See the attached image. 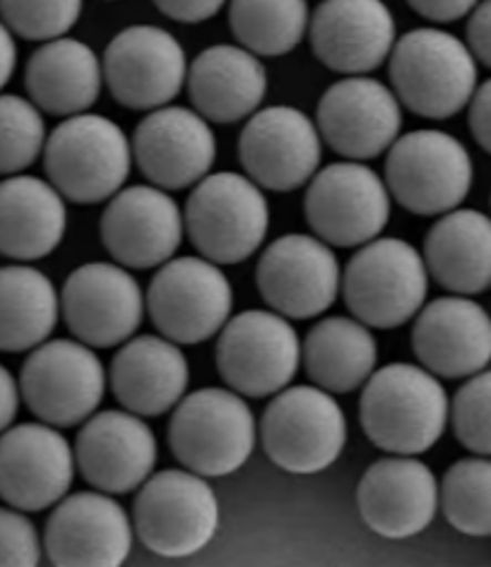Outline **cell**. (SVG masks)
Listing matches in <instances>:
<instances>
[{
    "label": "cell",
    "instance_id": "obj_1",
    "mask_svg": "<svg viewBox=\"0 0 491 567\" xmlns=\"http://www.w3.org/2000/svg\"><path fill=\"white\" fill-rule=\"evenodd\" d=\"M451 419L439 375L415 363H388L364 382L359 421L369 441L390 455H422L441 441Z\"/></svg>",
    "mask_w": 491,
    "mask_h": 567
},
{
    "label": "cell",
    "instance_id": "obj_2",
    "mask_svg": "<svg viewBox=\"0 0 491 567\" xmlns=\"http://www.w3.org/2000/svg\"><path fill=\"white\" fill-rule=\"evenodd\" d=\"M392 92L417 116L443 121L470 106L477 90V59L456 34L419 27L390 51Z\"/></svg>",
    "mask_w": 491,
    "mask_h": 567
},
{
    "label": "cell",
    "instance_id": "obj_3",
    "mask_svg": "<svg viewBox=\"0 0 491 567\" xmlns=\"http://www.w3.org/2000/svg\"><path fill=\"white\" fill-rule=\"evenodd\" d=\"M44 166L65 200L100 205L111 200L131 176L133 145L111 118L88 111L75 113L47 137Z\"/></svg>",
    "mask_w": 491,
    "mask_h": 567
},
{
    "label": "cell",
    "instance_id": "obj_4",
    "mask_svg": "<svg viewBox=\"0 0 491 567\" xmlns=\"http://www.w3.org/2000/svg\"><path fill=\"white\" fill-rule=\"evenodd\" d=\"M256 416L244 394L203 388L174 406L170 447L186 470L205 478L229 476L254 455Z\"/></svg>",
    "mask_w": 491,
    "mask_h": 567
},
{
    "label": "cell",
    "instance_id": "obj_5",
    "mask_svg": "<svg viewBox=\"0 0 491 567\" xmlns=\"http://www.w3.org/2000/svg\"><path fill=\"white\" fill-rule=\"evenodd\" d=\"M186 231L203 258L238 265L258 252L270 229V205L250 176L207 174L186 203Z\"/></svg>",
    "mask_w": 491,
    "mask_h": 567
},
{
    "label": "cell",
    "instance_id": "obj_6",
    "mask_svg": "<svg viewBox=\"0 0 491 567\" xmlns=\"http://www.w3.org/2000/svg\"><path fill=\"white\" fill-rule=\"evenodd\" d=\"M427 293V262L402 238L378 236L364 244L342 275L349 313L374 330H396L417 318Z\"/></svg>",
    "mask_w": 491,
    "mask_h": 567
},
{
    "label": "cell",
    "instance_id": "obj_7",
    "mask_svg": "<svg viewBox=\"0 0 491 567\" xmlns=\"http://www.w3.org/2000/svg\"><path fill=\"white\" fill-rule=\"evenodd\" d=\"M260 443L275 466L289 474H318L338 462L347 443V419L333 392L297 385L273 394L263 411Z\"/></svg>",
    "mask_w": 491,
    "mask_h": 567
},
{
    "label": "cell",
    "instance_id": "obj_8",
    "mask_svg": "<svg viewBox=\"0 0 491 567\" xmlns=\"http://www.w3.org/2000/svg\"><path fill=\"white\" fill-rule=\"evenodd\" d=\"M468 147L443 131H412L392 142L386 159L390 197L417 217H441L472 188Z\"/></svg>",
    "mask_w": 491,
    "mask_h": 567
},
{
    "label": "cell",
    "instance_id": "obj_9",
    "mask_svg": "<svg viewBox=\"0 0 491 567\" xmlns=\"http://www.w3.org/2000/svg\"><path fill=\"white\" fill-rule=\"evenodd\" d=\"M135 532L162 558H188L203 550L219 527V503L205 476L166 470L147 478L133 509Z\"/></svg>",
    "mask_w": 491,
    "mask_h": 567
},
{
    "label": "cell",
    "instance_id": "obj_10",
    "mask_svg": "<svg viewBox=\"0 0 491 567\" xmlns=\"http://www.w3.org/2000/svg\"><path fill=\"white\" fill-rule=\"evenodd\" d=\"M104 392V365L80 339H51L34 347L20 373L24 404L55 429L85 423L102 404Z\"/></svg>",
    "mask_w": 491,
    "mask_h": 567
},
{
    "label": "cell",
    "instance_id": "obj_11",
    "mask_svg": "<svg viewBox=\"0 0 491 567\" xmlns=\"http://www.w3.org/2000/svg\"><path fill=\"white\" fill-rule=\"evenodd\" d=\"M150 318L176 344H203L222 332L234 291L219 265L207 258L166 260L147 291Z\"/></svg>",
    "mask_w": 491,
    "mask_h": 567
},
{
    "label": "cell",
    "instance_id": "obj_12",
    "mask_svg": "<svg viewBox=\"0 0 491 567\" xmlns=\"http://www.w3.org/2000/svg\"><path fill=\"white\" fill-rule=\"evenodd\" d=\"M301 363V342L285 316L246 310L227 320L217 339V368L227 385L263 400L285 390Z\"/></svg>",
    "mask_w": 491,
    "mask_h": 567
},
{
    "label": "cell",
    "instance_id": "obj_13",
    "mask_svg": "<svg viewBox=\"0 0 491 567\" xmlns=\"http://www.w3.org/2000/svg\"><path fill=\"white\" fill-rule=\"evenodd\" d=\"M304 212L320 240L355 248L383 234L390 219V190L371 166L338 162L308 181Z\"/></svg>",
    "mask_w": 491,
    "mask_h": 567
},
{
    "label": "cell",
    "instance_id": "obj_14",
    "mask_svg": "<svg viewBox=\"0 0 491 567\" xmlns=\"http://www.w3.org/2000/svg\"><path fill=\"white\" fill-rule=\"evenodd\" d=\"M102 68L111 96L133 111L174 102L188 78L184 47L174 34L152 24L129 27L111 39Z\"/></svg>",
    "mask_w": 491,
    "mask_h": 567
},
{
    "label": "cell",
    "instance_id": "obj_15",
    "mask_svg": "<svg viewBox=\"0 0 491 567\" xmlns=\"http://www.w3.org/2000/svg\"><path fill=\"white\" fill-rule=\"evenodd\" d=\"M256 281L263 301L275 313L311 320L338 301L342 275L326 240L287 234L273 240L260 255Z\"/></svg>",
    "mask_w": 491,
    "mask_h": 567
},
{
    "label": "cell",
    "instance_id": "obj_16",
    "mask_svg": "<svg viewBox=\"0 0 491 567\" xmlns=\"http://www.w3.org/2000/svg\"><path fill=\"white\" fill-rule=\"evenodd\" d=\"M145 293L121 265L88 262L63 284L61 313L80 342L92 349L119 347L137 332L145 318Z\"/></svg>",
    "mask_w": 491,
    "mask_h": 567
},
{
    "label": "cell",
    "instance_id": "obj_17",
    "mask_svg": "<svg viewBox=\"0 0 491 567\" xmlns=\"http://www.w3.org/2000/svg\"><path fill=\"white\" fill-rule=\"evenodd\" d=\"M318 125L294 106H268L248 116L238 137V159L260 188L289 193L306 186L320 166Z\"/></svg>",
    "mask_w": 491,
    "mask_h": 567
},
{
    "label": "cell",
    "instance_id": "obj_18",
    "mask_svg": "<svg viewBox=\"0 0 491 567\" xmlns=\"http://www.w3.org/2000/svg\"><path fill=\"white\" fill-rule=\"evenodd\" d=\"M320 137L345 159L381 157L400 137L398 94L367 75H347L320 96L316 111Z\"/></svg>",
    "mask_w": 491,
    "mask_h": 567
},
{
    "label": "cell",
    "instance_id": "obj_19",
    "mask_svg": "<svg viewBox=\"0 0 491 567\" xmlns=\"http://www.w3.org/2000/svg\"><path fill=\"white\" fill-rule=\"evenodd\" d=\"M75 452L49 423H20L0 433V498L22 513H41L65 498Z\"/></svg>",
    "mask_w": 491,
    "mask_h": 567
},
{
    "label": "cell",
    "instance_id": "obj_20",
    "mask_svg": "<svg viewBox=\"0 0 491 567\" xmlns=\"http://www.w3.org/2000/svg\"><path fill=\"white\" fill-rule=\"evenodd\" d=\"M133 159L152 186L184 190L203 181L217 159V142L207 118L186 106H160L140 121Z\"/></svg>",
    "mask_w": 491,
    "mask_h": 567
},
{
    "label": "cell",
    "instance_id": "obj_21",
    "mask_svg": "<svg viewBox=\"0 0 491 567\" xmlns=\"http://www.w3.org/2000/svg\"><path fill=\"white\" fill-rule=\"evenodd\" d=\"M47 556L61 567H116L131 556L133 524L109 493L68 495L47 522Z\"/></svg>",
    "mask_w": 491,
    "mask_h": 567
},
{
    "label": "cell",
    "instance_id": "obj_22",
    "mask_svg": "<svg viewBox=\"0 0 491 567\" xmlns=\"http://www.w3.org/2000/svg\"><path fill=\"white\" fill-rule=\"evenodd\" d=\"M184 231V215L160 186L121 188L102 217L104 248L131 269H152L172 260Z\"/></svg>",
    "mask_w": 491,
    "mask_h": 567
},
{
    "label": "cell",
    "instance_id": "obj_23",
    "mask_svg": "<svg viewBox=\"0 0 491 567\" xmlns=\"http://www.w3.org/2000/svg\"><path fill=\"white\" fill-rule=\"evenodd\" d=\"M78 470L109 495L140 488L157 464V437L133 411H102L82 425L75 443Z\"/></svg>",
    "mask_w": 491,
    "mask_h": 567
},
{
    "label": "cell",
    "instance_id": "obj_24",
    "mask_svg": "<svg viewBox=\"0 0 491 567\" xmlns=\"http://www.w3.org/2000/svg\"><path fill=\"white\" fill-rule=\"evenodd\" d=\"M439 501L437 476L415 455H392L374 462L357 488V507L364 524L386 538L422 534L437 517Z\"/></svg>",
    "mask_w": 491,
    "mask_h": 567
},
{
    "label": "cell",
    "instance_id": "obj_25",
    "mask_svg": "<svg viewBox=\"0 0 491 567\" xmlns=\"http://www.w3.org/2000/svg\"><path fill=\"white\" fill-rule=\"evenodd\" d=\"M316 59L342 75L381 68L396 47V18L383 0H323L311 24Z\"/></svg>",
    "mask_w": 491,
    "mask_h": 567
},
{
    "label": "cell",
    "instance_id": "obj_26",
    "mask_svg": "<svg viewBox=\"0 0 491 567\" xmlns=\"http://www.w3.org/2000/svg\"><path fill=\"white\" fill-rule=\"evenodd\" d=\"M412 349L433 375L470 378L491 361V316L468 296H443L417 313Z\"/></svg>",
    "mask_w": 491,
    "mask_h": 567
},
{
    "label": "cell",
    "instance_id": "obj_27",
    "mask_svg": "<svg viewBox=\"0 0 491 567\" xmlns=\"http://www.w3.org/2000/svg\"><path fill=\"white\" fill-rule=\"evenodd\" d=\"M191 365L172 339L143 334L123 342L111 361V390L123 409L152 419L186 396Z\"/></svg>",
    "mask_w": 491,
    "mask_h": 567
},
{
    "label": "cell",
    "instance_id": "obj_28",
    "mask_svg": "<svg viewBox=\"0 0 491 567\" xmlns=\"http://www.w3.org/2000/svg\"><path fill=\"white\" fill-rule=\"evenodd\" d=\"M195 111L213 123H238L260 109L268 94V70L254 51L217 44L201 51L188 68Z\"/></svg>",
    "mask_w": 491,
    "mask_h": 567
},
{
    "label": "cell",
    "instance_id": "obj_29",
    "mask_svg": "<svg viewBox=\"0 0 491 567\" xmlns=\"http://www.w3.org/2000/svg\"><path fill=\"white\" fill-rule=\"evenodd\" d=\"M68 226L65 197L37 176L0 183V252L12 260H41L61 246Z\"/></svg>",
    "mask_w": 491,
    "mask_h": 567
},
{
    "label": "cell",
    "instance_id": "obj_30",
    "mask_svg": "<svg viewBox=\"0 0 491 567\" xmlns=\"http://www.w3.org/2000/svg\"><path fill=\"white\" fill-rule=\"evenodd\" d=\"M24 84L39 109L53 116H75L100 99L104 68L85 41L59 37L30 55Z\"/></svg>",
    "mask_w": 491,
    "mask_h": 567
},
{
    "label": "cell",
    "instance_id": "obj_31",
    "mask_svg": "<svg viewBox=\"0 0 491 567\" xmlns=\"http://www.w3.org/2000/svg\"><path fill=\"white\" fill-rule=\"evenodd\" d=\"M429 275L446 291L474 296L491 287V217L477 209H451L424 240Z\"/></svg>",
    "mask_w": 491,
    "mask_h": 567
},
{
    "label": "cell",
    "instance_id": "obj_32",
    "mask_svg": "<svg viewBox=\"0 0 491 567\" xmlns=\"http://www.w3.org/2000/svg\"><path fill=\"white\" fill-rule=\"evenodd\" d=\"M306 373L333 394L359 390L376 371L378 344L369 324L352 318H326L306 334L301 347Z\"/></svg>",
    "mask_w": 491,
    "mask_h": 567
},
{
    "label": "cell",
    "instance_id": "obj_33",
    "mask_svg": "<svg viewBox=\"0 0 491 567\" xmlns=\"http://www.w3.org/2000/svg\"><path fill=\"white\" fill-rule=\"evenodd\" d=\"M61 296L53 281L27 265L0 267V351L44 344L59 324Z\"/></svg>",
    "mask_w": 491,
    "mask_h": 567
},
{
    "label": "cell",
    "instance_id": "obj_34",
    "mask_svg": "<svg viewBox=\"0 0 491 567\" xmlns=\"http://www.w3.org/2000/svg\"><path fill=\"white\" fill-rule=\"evenodd\" d=\"M229 24L238 44L256 55H285L311 24L306 0H232Z\"/></svg>",
    "mask_w": 491,
    "mask_h": 567
},
{
    "label": "cell",
    "instance_id": "obj_35",
    "mask_svg": "<svg viewBox=\"0 0 491 567\" xmlns=\"http://www.w3.org/2000/svg\"><path fill=\"white\" fill-rule=\"evenodd\" d=\"M443 515L468 536H491V457L458 460L439 491Z\"/></svg>",
    "mask_w": 491,
    "mask_h": 567
},
{
    "label": "cell",
    "instance_id": "obj_36",
    "mask_svg": "<svg viewBox=\"0 0 491 567\" xmlns=\"http://www.w3.org/2000/svg\"><path fill=\"white\" fill-rule=\"evenodd\" d=\"M47 145L39 106L18 94H0V174L30 168Z\"/></svg>",
    "mask_w": 491,
    "mask_h": 567
},
{
    "label": "cell",
    "instance_id": "obj_37",
    "mask_svg": "<svg viewBox=\"0 0 491 567\" xmlns=\"http://www.w3.org/2000/svg\"><path fill=\"white\" fill-rule=\"evenodd\" d=\"M82 16V0H0V18L22 39L65 37Z\"/></svg>",
    "mask_w": 491,
    "mask_h": 567
},
{
    "label": "cell",
    "instance_id": "obj_38",
    "mask_svg": "<svg viewBox=\"0 0 491 567\" xmlns=\"http://www.w3.org/2000/svg\"><path fill=\"white\" fill-rule=\"evenodd\" d=\"M456 437L480 457H491V371H480L458 390L451 406Z\"/></svg>",
    "mask_w": 491,
    "mask_h": 567
},
{
    "label": "cell",
    "instance_id": "obj_39",
    "mask_svg": "<svg viewBox=\"0 0 491 567\" xmlns=\"http://www.w3.org/2000/svg\"><path fill=\"white\" fill-rule=\"evenodd\" d=\"M41 560V542L34 524L22 509L0 507V565L32 567Z\"/></svg>",
    "mask_w": 491,
    "mask_h": 567
},
{
    "label": "cell",
    "instance_id": "obj_40",
    "mask_svg": "<svg viewBox=\"0 0 491 567\" xmlns=\"http://www.w3.org/2000/svg\"><path fill=\"white\" fill-rule=\"evenodd\" d=\"M154 6L170 20L198 24L215 18L227 0H154Z\"/></svg>",
    "mask_w": 491,
    "mask_h": 567
},
{
    "label": "cell",
    "instance_id": "obj_41",
    "mask_svg": "<svg viewBox=\"0 0 491 567\" xmlns=\"http://www.w3.org/2000/svg\"><path fill=\"white\" fill-rule=\"evenodd\" d=\"M468 47L477 61L491 68V0H482L470 12Z\"/></svg>",
    "mask_w": 491,
    "mask_h": 567
},
{
    "label": "cell",
    "instance_id": "obj_42",
    "mask_svg": "<svg viewBox=\"0 0 491 567\" xmlns=\"http://www.w3.org/2000/svg\"><path fill=\"white\" fill-rule=\"evenodd\" d=\"M407 3L429 22H456L470 16L480 0H407Z\"/></svg>",
    "mask_w": 491,
    "mask_h": 567
},
{
    "label": "cell",
    "instance_id": "obj_43",
    "mask_svg": "<svg viewBox=\"0 0 491 567\" xmlns=\"http://www.w3.org/2000/svg\"><path fill=\"white\" fill-rule=\"evenodd\" d=\"M470 131L480 147L491 154V80L480 84L470 99Z\"/></svg>",
    "mask_w": 491,
    "mask_h": 567
},
{
    "label": "cell",
    "instance_id": "obj_44",
    "mask_svg": "<svg viewBox=\"0 0 491 567\" xmlns=\"http://www.w3.org/2000/svg\"><path fill=\"white\" fill-rule=\"evenodd\" d=\"M20 409V385L6 365H0V433L10 429Z\"/></svg>",
    "mask_w": 491,
    "mask_h": 567
},
{
    "label": "cell",
    "instance_id": "obj_45",
    "mask_svg": "<svg viewBox=\"0 0 491 567\" xmlns=\"http://www.w3.org/2000/svg\"><path fill=\"white\" fill-rule=\"evenodd\" d=\"M16 65H18L16 39H12L10 27L0 20V90L10 82L12 73H16Z\"/></svg>",
    "mask_w": 491,
    "mask_h": 567
}]
</instances>
